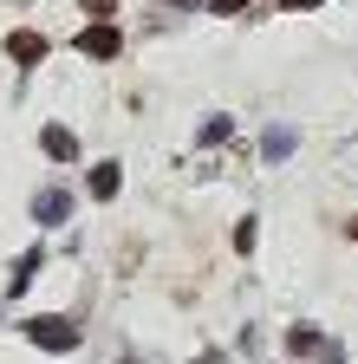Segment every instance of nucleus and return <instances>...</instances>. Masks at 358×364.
Returning <instances> with one entry per match:
<instances>
[{
  "label": "nucleus",
  "mask_w": 358,
  "mask_h": 364,
  "mask_svg": "<svg viewBox=\"0 0 358 364\" xmlns=\"http://www.w3.org/2000/svg\"><path fill=\"white\" fill-rule=\"evenodd\" d=\"M7 59H14L20 72H33L39 59H46V39H39V33H7Z\"/></svg>",
  "instance_id": "3"
},
{
  "label": "nucleus",
  "mask_w": 358,
  "mask_h": 364,
  "mask_svg": "<svg viewBox=\"0 0 358 364\" xmlns=\"http://www.w3.org/2000/svg\"><path fill=\"white\" fill-rule=\"evenodd\" d=\"M169 7H202V0H169Z\"/></svg>",
  "instance_id": "17"
},
{
  "label": "nucleus",
  "mask_w": 358,
  "mask_h": 364,
  "mask_svg": "<svg viewBox=\"0 0 358 364\" xmlns=\"http://www.w3.org/2000/svg\"><path fill=\"white\" fill-rule=\"evenodd\" d=\"M320 345H326V338L312 332V326H293V332H287V351H293V358H320Z\"/></svg>",
  "instance_id": "8"
},
{
  "label": "nucleus",
  "mask_w": 358,
  "mask_h": 364,
  "mask_svg": "<svg viewBox=\"0 0 358 364\" xmlns=\"http://www.w3.org/2000/svg\"><path fill=\"white\" fill-rule=\"evenodd\" d=\"M78 53H85V59H117V53H124V39H117L111 20H98V26H85V33H78Z\"/></svg>",
  "instance_id": "2"
},
{
  "label": "nucleus",
  "mask_w": 358,
  "mask_h": 364,
  "mask_svg": "<svg viewBox=\"0 0 358 364\" xmlns=\"http://www.w3.org/2000/svg\"><path fill=\"white\" fill-rule=\"evenodd\" d=\"M196 364H228V358H221V351H202V358H196Z\"/></svg>",
  "instance_id": "15"
},
{
  "label": "nucleus",
  "mask_w": 358,
  "mask_h": 364,
  "mask_svg": "<svg viewBox=\"0 0 358 364\" xmlns=\"http://www.w3.org/2000/svg\"><path fill=\"white\" fill-rule=\"evenodd\" d=\"M85 7H92V20H111V14H117V0H85Z\"/></svg>",
  "instance_id": "13"
},
{
  "label": "nucleus",
  "mask_w": 358,
  "mask_h": 364,
  "mask_svg": "<svg viewBox=\"0 0 358 364\" xmlns=\"http://www.w3.org/2000/svg\"><path fill=\"white\" fill-rule=\"evenodd\" d=\"M85 189H92L98 202H111V196L124 189V169H117V163H98V169H92V182H85Z\"/></svg>",
  "instance_id": "7"
},
{
  "label": "nucleus",
  "mask_w": 358,
  "mask_h": 364,
  "mask_svg": "<svg viewBox=\"0 0 358 364\" xmlns=\"http://www.w3.org/2000/svg\"><path fill=\"white\" fill-rule=\"evenodd\" d=\"M287 7H326V0H287Z\"/></svg>",
  "instance_id": "16"
},
{
  "label": "nucleus",
  "mask_w": 358,
  "mask_h": 364,
  "mask_svg": "<svg viewBox=\"0 0 358 364\" xmlns=\"http://www.w3.org/2000/svg\"><path fill=\"white\" fill-rule=\"evenodd\" d=\"M254 241H260V228H254V221H241V228H235V247H241V254H254Z\"/></svg>",
  "instance_id": "11"
},
{
  "label": "nucleus",
  "mask_w": 358,
  "mask_h": 364,
  "mask_svg": "<svg viewBox=\"0 0 358 364\" xmlns=\"http://www.w3.org/2000/svg\"><path fill=\"white\" fill-rule=\"evenodd\" d=\"M39 150L59 156V163H72V156H78V136H72L65 124H46V130H39Z\"/></svg>",
  "instance_id": "6"
},
{
  "label": "nucleus",
  "mask_w": 358,
  "mask_h": 364,
  "mask_svg": "<svg viewBox=\"0 0 358 364\" xmlns=\"http://www.w3.org/2000/svg\"><path fill=\"white\" fill-rule=\"evenodd\" d=\"M33 215L46 221V228H59V221L72 215V196H65V189H39V196H33Z\"/></svg>",
  "instance_id": "4"
},
{
  "label": "nucleus",
  "mask_w": 358,
  "mask_h": 364,
  "mask_svg": "<svg viewBox=\"0 0 358 364\" xmlns=\"http://www.w3.org/2000/svg\"><path fill=\"white\" fill-rule=\"evenodd\" d=\"M39 260H46L39 247H33V254H20V267H14V280H7L14 293H26V287H33V273H39Z\"/></svg>",
  "instance_id": "9"
},
{
  "label": "nucleus",
  "mask_w": 358,
  "mask_h": 364,
  "mask_svg": "<svg viewBox=\"0 0 358 364\" xmlns=\"http://www.w3.org/2000/svg\"><path fill=\"white\" fill-rule=\"evenodd\" d=\"M352 241H358V221H352Z\"/></svg>",
  "instance_id": "18"
},
{
  "label": "nucleus",
  "mask_w": 358,
  "mask_h": 364,
  "mask_svg": "<svg viewBox=\"0 0 358 364\" xmlns=\"http://www.w3.org/2000/svg\"><path fill=\"white\" fill-rule=\"evenodd\" d=\"M293 144H300V130H293V124H274V130L260 136V156H267V163H287Z\"/></svg>",
  "instance_id": "5"
},
{
  "label": "nucleus",
  "mask_w": 358,
  "mask_h": 364,
  "mask_svg": "<svg viewBox=\"0 0 358 364\" xmlns=\"http://www.w3.org/2000/svg\"><path fill=\"white\" fill-rule=\"evenodd\" d=\"M202 7H209V14H241L248 0H202Z\"/></svg>",
  "instance_id": "12"
},
{
  "label": "nucleus",
  "mask_w": 358,
  "mask_h": 364,
  "mask_svg": "<svg viewBox=\"0 0 358 364\" xmlns=\"http://www.w3.org/2000/svg\"><path fill=\"white\" fill-rule=\"evenodd\" d=\"M26 338H33L39 351H72V345H78V318H33Z\"/></svg>",
  "instance_id": "1"
},
{
  "label": "nucleus",
  "mask_w": 358,
  "mask_h": 364,
  "mask_svg": "<svg viewBox=\"0 0 358 364\" xmlns=\"http://www.w3.org/2000/svg\"><path fill=\"white\" fill-rule=\"evenodd\" d=\"M228 136H235V124H228V117H209V124L196 130V144L209 150V144H228Z\"/></svg>",
  "instance_id": "10"
},
{
  "label": "nucleus",
  "mask_w": 358,
  "mask_h": 364,
  "mask_svg": "<svg viewBox=\"0 0 358 364\" xmlns=\"http://www.w3.org/2000/svg\"><path fill=\"white\" fill-rule=\"evenodd\" d=\"M345 176H358V144H345Z\"/></svg>",
  "instance_id": "14"
}]
</instances>
